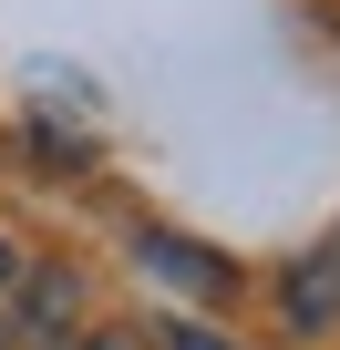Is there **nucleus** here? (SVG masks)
<instances>
[{"label": "nucleus", "instance_id": "obj_1", "mask_svg": "<svg viewBox=\"0 0 340 350\" xmlns=\"http://www.w3.org/2000/svg\"><path fill=\"white\" fill-rule=\"evenodd\" d=\"M278 299H289V319H299V329H330V319H340V247H309V258L289 268V288H278Z\"/></svg>", "mask_w": 340, "mask_h": 350}, {"label": "nucleus", "instance_id": "obj_2", "mask_svg": "<svg viewBox=\"0 0 340 350\" xmlns=\"http://www.w3.org/2000/svg\"><path fill=\"white\" fill-rule=\"evenodd\" d=\"M73 309H83V278H73V268H42V278H31V299H21V329H31V340H62V319H73Z\"/></svg>", "mask_w": 340, "mask_h": 350}, {"label": "nucleus", "instance_id": "obj_3", "mask_svg": "<svg viewBox=\"0 0 340 350\" xmlns=\"http://www.w3.org/2000/svg\"><path fill=\"white\" fill-rule=\"evenodd\" d=\"M144 258H155L165 278H196V288H227V268H217V258H196L186 237H144Z\"/></svg>", "mask_w": 340, "mask_h": 350}, {"label": "nucleus", "instance_id": "obj_4", "mask_svg": "<svg viewBox=\"0 0 340 350\" xmlns=\"http://www.w3.org/2000/svg\"><path fill=\"white\" fill-rule=\"evenodd\" d=\"M165 350H227L217 329H196V319H176V329H165Z\"/></svg>", "mask_w": 340, "mask_h": 350}, {"label": "nucleus", "instance_id": "obj_5", "mask_svg": "<svg viewBox=\"0 0 340 350\" xmlns=\"http://www.w3.org/2000/svg\"><path fill=\"white\" fill-rule=\"evenodd\" d=\"M73 350H155V340H134V329H83Z\"/></svg>", "mask_w": 340, "mask_h": 350}, {"label": "nucleus", "instance_id": "obj_6", "mask_svg": "<svg viewBox=\"0 0 340 350\" xmlns=\"http://www.w3.org/2000/svg\"><path fill=\"white\" fill-rule=\"evenodd\" d=\"M11 268H21V247H11V237H0V288H11Z\"/></svg>", "mask_w": 340, "mask_h": 350}, {"label": "nucleus", "instance_id": "obj_7", "mask_svg": "<svg viewBox=\"0 0 340 350\" xmlns=\"http://www.w3.org/2000/svg\"><path fill=\"white\" fill-rule=\"evenodd\" d=\"M0 350H11V329H0Z\"/></svg>", "mask_w": 340, "mask_h": 350}]
</instances>
